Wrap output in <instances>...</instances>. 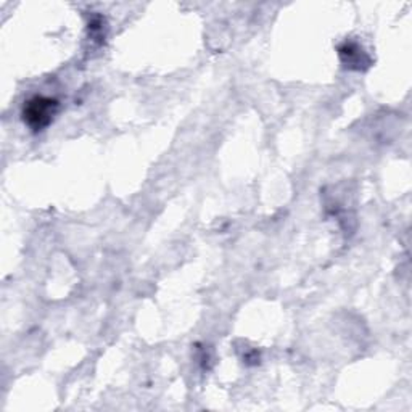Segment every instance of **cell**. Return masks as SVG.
<instances>
[{
	"mask_svg": "<svg viewBox=\"0 0 412 412\" xmlns=\"http://www.w3.org/2000/svg\"><path fill=\"white\" fill-rule=\"evenodd\" d=\"M57 100L47 97H34L25 105V121L28 126H31L34 131H40L45 126H49L57 113Z\"/></svg>",
	"mask_w": 412,
	"mask_h": 412,
	"instance_id": "6da1fadb",
	"label": "cell"
},
{
	"mask_svg": "<svg viewBox=\"0 0 412 412\" xmlns=\"http://www.w3.org/2000/svg\"><path fill=\"white\" fill-rule=\"evenodd\" d=\"M340 55L348 67L361 68V64L364 63L362 50H359V47L356 44H345L343 47H340Z\"/></svg>",
	"mask_w": 412,
	"mask_h": 412,
	"instance_id": "7a4b0ae2",
	"label": "cell"
}]
</instances>
